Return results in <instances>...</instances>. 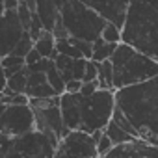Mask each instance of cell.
Here are the masks:
<instances>
[{
	"instance_id": "cell-28",
	"label": "cell",
	"mask_w": 158,
	"mask_h": 158,
	"mask_svg": "<svg viewBox=\"0 0 158 158\" xmlns=\"http://www.w3.org/2000/svg\"><path fill=\"white\" fill-rule=\"evenodd\" d=\"M114 143H112V139L106 136V134H102V138L97 141V156L99 158H104V156H108L112 151H114Z\"/></svg>"
},
{
	"instance_id": "cell-30",
	"label": "cell",
	"mask_w": 158,
	"mask_h": 158,
	"mask_svg": "<svg viewBox=\"0 0 158 158\" xmlns=\"http://www.w3.org/2000/svg\"><path fill=\"white\" fill-rule=\"evenodd\" d=\"M95 80H97V63L93 60H88V65H86V73H84L82 82H95Z\"/></svg>"
},
{
	"instance_id": "cell-8",
	"label": "cell",
	"mask_w": 158,
	"mask_h": 158,
	"mask_svg": "<svg viewBox=\"0 0 158 158\" xmlns=\"http://www.w3.org/2000/svg\"><path fill=\"white\" fill-rule=\"evenodd\" d=\"M35 130V117L30 104L8 106L0 117V134L8 138H19Z\"/></svg>"
},
{
	"instance_id": "cell-16",
	"label": "cell",
	"mask_w": 158,
	"mask_h": 158,
	"mask_svg": "<svg viewBox=\"0 0 158 158\" xmlns=\"http://www.w3.org/2000/svg\"><path fill=\"white\" fill-rule=\"evenodd\" d=\"M34 48L47 60H54L58 50H56V37L50 32H43V35L34 43Z\"/></svg>"
},
{
	"instance_id": "cell-24",
	"label": "cell",
	"mask_w": 158,
	"mask_h": 158,
	"mask_svg": "<svg viewBox=\"0 0 158 158\" xmlns=\"http://www.w3.org/2000/svg\"><path fill=\"white\" fill-rule=\"evenodd\" d=\"M47 78H48V84L52 86V89L56 91V95L61 97L65 93V80H63V76L60 74V71L56 69V63L47 71Z\"/></svg>"
},
{
	"instance_id": "cell-10",
	"label": "cell",
	"mask_w": 158,
	"mask_h": 158,
	"mask_svg": "<svg viewBox=\"0 0 158 158\" xmlns=\"http://www.w3.org/2000/svg\"><path fill=\"white\" fill-rule=\"evenodd\" d=\"M23 35H24V28L19 21L17 11H6L2 21H0V60L13 54Z\"/></svg>"
},
{
	"instance_id": "cell-23",
	"label": "cell",
	"mask_w": 158,
	"mask_h": 158,
	"mask_svg": "<svg viewBox=\"0 0 158 158\" xmlns=\"http://www.w3.org/2000/svg\"><path fill=\"white\" fill-rule=\"evenodd\" d=\"M112 121H114L117 127H121L125 132H128V134H130L134 139H139V136H138V130L134 128V125L130 123V119H128V117L123 114V110H121L119 106H115V108H114V114H112Z\"/></svg>"
},
{
	"instance_id": "cell-40",
	"label": "cell",
	"mask_w": 158,
	"mask_h": 158,
	"mask_svg": "<svg viewBox=\"0 0 158 158\" xmlns=\"http://www.w3.org/2000/svg\"><path fill=\"white\" fill-rule=\"evenodd\" d=\"M54 158H67V156H65V154H63V152H61V151L58 149V151H56V156H54Z\"/></svg>"
},
{
	"instance_id": "cell-4",
	"label": "cell",
	"mask_w": 158,
	"mask_h": 158,
	"mask_svg": "<svg viewBox=\"0 0 158 158\" xmlns=\"http://www.w3.org/2000/svg\"><path fill=\"white\" fill-rule=\"evenodd\" d=\"M112 67H114V88L123 89L130 86H138L143 82L152 80L158 76V61L138 52L136 48L119 43L117 50L112 56Z\"/></svg>"
},
{
	"instance_id": "cell-22",
	"label": "cell",
	"mask_w": 158,
	"mask_h": 158,
	"mask_svg": "<svg viewBox=\"0 0 158 158\" xmlns=\"http://www.w3.org/2000/svg\"><path fill=\"white\" fill-rule=\"evenodd\" d=\"M54 63H56V69L60 71V74L63 76V80L65 84L74 80L73 78V69H74V58H69L65 54H56L54 58Z\"/></svg>"
},
{
	"instance_id": "cell-27",
	"label": "cell",
	"mask_w": 158,
	"mask_h": 158,
	"mask_svg": "<svg viewBox=\"0 0 158 158\" xmlns=\"http://www.w3.org/2000/svg\"><path fill=\"white\" fill-rule=\"evenodd\" d=\"M34 13H35V11H32V10L26 6V4H21V6H19V10H17V15H19V21H21V24H23L24 32H30V26H32Z\"/></svg>"
},
{
	"instance_id": "cell-32",
	"label": "cell",
	"mask_w": 158,
	"mask_h": 158,
	"mask_svg": "<svg viewBox=\"0 0 158 158\" xmlns=\"http://www.w3.org/2000/svg\"><path fill=\"white\" fill-rule=\"evenodd\" d=\"M11 139L13 138H8V136H2L0 134V158H6L10 147H11Z\"/></svg>"
},
{
	"instance_id": "cell-2",
	"label": "cell",
	"mask_w": 158,
	"mask_h": 158,
	"mask_svg": "<svg viewBox=\"0 0 158 158\" xmlns=\"http://www.w3.org/2000/svg\"><path fill=\"white\" fill-rule=\"evenodd\" d=\"M115 106L130 119L141 141L158 147V76L115 91Z\"/></svg>"
},
{
	"instance_id": "cell-17",
	"label": "cell",
	"mask_w": 158,
	"mask_h": 158,
	"mask_svg": "<svg viewBox=\"0 0 158 158\" xmlns=\"http://www.w3.org/2000/svg\"><path fill=\"white\" fill-rule=\"evenodd\" d=\"M97 82H99L101 89L115 91V88H114V67H112L110 60L102 61V63H97Z\"/></svg>"
},
{
	"instance_id": "cell-26",
	"label": "cell",
	"mask_w": 158,
	"mask_h": 158,
	"mask_svg": "<svg viewBox=\"0 0 158 158\" xmlns=\"http://www.w3.org/2000/svg\"><path fill=\"white\" fill-rule=\"evenodd\" d=\"M34 39H32V35L28 34V32H24V35H23V39L19 41V45L15 47V50H13V54L15 56H21V58H26L28 54H30V50L34 48Z\"/></svg>"
},
{
	"instance_id": "cell-3",
	"label": "cell",
	"mask_w": 158,
	"mask_h": 158,
	"mask_svg": "<svg viewBox=\"0 0 158 158\" xmlns=\"http://www.w3.org/2000/svg\"><path fill=\"white\" fill-rule=\"evenodd\" d=\"M121 43L158 61V13L145 0H130L121 28Z\"/></svg>"
},
{
	"instance_id": "cell-33",
	"label": "cell",
	"mask_w": 158,
	"mask_h": 158,
	"mask_svg": "<svg viewBox=\"0 0 158 158\" xmlns=\"http://www.w3.org/2000/svg\"><path fill=\"white\" fill-rule=\"evenodd\" d=\"M82 80H71L65 84V93H80Z\"/></svg>"
},
{
	"instance_id": "cell-14",
	"label": "cell",
	"mask_w": 158,
	"mask_h": 158,
	"mask_svg": "<svg viewBox=\"0 0 158 158\" xmlns=\"http://www.w3.org/2000/svg\"><path fill=\"white\" fill-rule=\"evenodd\" d=\"M56 50H58V54H65V56L74 58V60H80V58L91 60L93 43L76 39V37H67V39L56 41Z\"/></svg>"
},
{
	"instance_id": "cell-42",
	"label": "cell",
	"mask_w": 158,
	"mask_h": 158,
	"mask_svg": "<svg viewBox=\"0 0 158 158\" xmlns=\"http://www.w3.org/2000/svg\"><path fill=\"white\" fill-rule=\"evenodd\" d=\"M19 2H21V4H24V2H26V0H19Z\"/></svg>"
},
{
	"instance_id": "cell-29",
	"label": "cell",
	"mask_w": 158,
	"mask_h": 158,
	"mask_svg": "<svg viewBox=\"0 0 158 158\" xmlns=\"http://www.w3.org/2000/svg\"><path fill=\"white\" fill-rule=\"evenodd\" d=\"M86 65H88V60L86 58L74 60V69H73V78H74V80H82V78H84Z\"/></svg>"
},
{
	"instance_id": "cell-11",
	"label": "cell",
	"mask_w": 158,
	"mask_h": 158,
	"mask_svg": "<svg viewBox=\"0 0 158 158\" xmlns=\"http://www.w3.org/2000/svg\"><path fill=\"white\" fill-rule=\"evenodd\" d=\"M80 2L97 11L104 21L115 24L117 28H123L130 0H80Z\"/></svg>"
},
{
	"instance_id": "cell-31",
	"label": "cell",
	"mask_w": 158,
	"mask_h": 158,
	"mask_svg": "<svg viewBox=\"0 0 158 158\" xmlns=\"http://www.w3.org/2000/svg\"><path fill=\"white\" fill-rule=\"evenodd\" d=\"M99 89H101V88H99V82H97V80H95V82H82L80 95H84V97H89V95H95Z\"/></svg>"
},
{
	"instance_id": "cell-36",
	"label": "cell",
	"mask_w": 158,
	"mask_h": 158,
	"mask_svg": "<svg viewBox=\"0 0 158 158\" xmlns=\"http://www.w3.org/2000/svg\"><path fill=\"white\" fill-rule=\"evenodd\" d=\"M8 88V76H6V71L2 69V65H0V93H4Z\"/></svg>"
},
{
	"instance_id": "cell-13",
	"label": "cell",
	"mask_w": 158,
	"mask_h": 158,
	"mask_svg": "<svg viewBox=\"0 0 158 158\" xmlns=\"http://www.w3.org/2000/svg\"><path fill=\"white\" fill-rule=\"evenodd\" d=\"M24 95L28 99H50V97H58L56 91L52 89V86L48 84L47 73H30V71H28V84H26Z\"/></svg>"
},
{
	"instance_id": "cell-35",
	"label": "cell",
	"mask_w": 158,
	"mask_h": 158,
	"mask_svg": "<svg viewBox=\"0 0 158 158\" xmlns=\"http://www.w3.org/2000/svg\"><path fill=\"white\" fill-rule=\"evenodd\" d=\"M19 6H21L19 0H4V8H6V11H17Z\"/></svg>"
},
{
	"instance_id": "cell-18",
	"label": "cell",
	"mask_w": 158,
	"mask_h": 158,
	"mask_svg": "<svg viewBox=\"0 0 158 158\" xmlns=\"http://www.w3.org/2000/svg\"><path fill=\"white\" fill-rule=\"evenodd\" d=\"M117 50V45L114 43H106L104 39H97L93 43V54H91V60L95 63H102V61H108L112 60L114 52Z\"/></svg>"
},
{
	"instance_id": "cell-41",
	"label": "cell",
	"mask_w": 158,
	"mask_h": 158,
	"mask_svg": "<svg viewBox=\"0 0 158 158\" xmlns=\"http://www.w3.org/2000/svg\"><path fill=\"white\" fill-rule=\"evenodd\" d=\"M0 104H2V93H0Z\"/></svg>"
},
{
	"instance_id": "cell-37",
	"label": "cell",
	"mask_w": 158,
	"mask_h": 158,
	"mask_svg": "<svg viewBox=\"0 0 158 158\" xmlns=\"http://www.w3.org/2000/svg\"><path fill=\"white\" fill-rule=\"evenodd\" d=\"M145 2H147V4L156 11V13H158V0H145Z\"/></svg>"
},
{
	"instance_id": "cell-20",
	"label": "cell",
	"mask_w": 158,
	"mask_h": 158,
	"mask_svg": "<svg viewBox=\"0 0 158 158\" xmlns=\"http://www.w3.org/2000/svg\"><path fill=\"white\" fill-rule=\"evenodd\" d=\"M104 134L112 139V143L117 147V145H125V143H130V141H136L128 132H125L121 127H117L114 121H110L108 123V127L104 128Z\"/></svg>"
},
{
	"instance_id": "cell-1",
	"label": "cell",
	"mask_w": 158,
	"mask_h": 158,
	"mask_svg": "<svg viewBox=\"0 0 158 158\" xmlns=\"http://www.w3.org/2000/svg\"><path fill=\"white\" fill-rule=\"evenodd\" d=\"M114 108L115 91L99 89L89 97L80 93H63L60 97V110L67 130H78L86 134L104 130L112 121Z\"/></svg>"
},
{
	"instance_id": "cell-6",
	"label": "cell",
	"mask_w": 158,
	"mask_h": 158,
	"mask_svg": "<svg viewBox=\"0 0 158 158\" xmlns=\"http://www.w3.org/2000/svg\"><path fill=\"white\" fill-rule=\"evenodd\" d=\"M30 108L34 110L35 117V130L50 138L54 143L60 145L63 136L71 130L65 128L61 110H60V97L50 99H30Z\"/></svg>"
},
{
	"instance_id": "cell-25",
	"label": "cell",
	"mask_w": 158,
	"mask_h": 158,
	"mask_svg": "<svg viewBox=\"0 0 158 158\" xmlns=\"http://www.w3.org/2000/svg\"><path fill=\"white\" fill-rule=\"evenodd\" d=\"M101 39H104L106 43H114V45H119L121 43V28H117L115 24L108 23L102 30V35Z\"/></svg>"
},
{
	"instance_id": "cell-19",
	"label": "cell",
	"mask_w": 158,
	"mask_h": 158,
	"mask_svg": "<svg viewBox=\"0 0 158 158\" xmlns=\"http://www.w3.org/2000/svg\"><path fill=\"white\" fill-rule=\"evenodd\" d=\"M26 84H28V69L24 67L21 73L13 74L8 78V88L4 93H13V95H24L26 91Z\"/></svg>"
},
{
	"instance_id": "cell-39",
	"label": "cell",
	"mask_w": 158,
	"mask_h": 158,
	"mask_svg": "<svg viewBox=\"0 0 158 158\" xmlns=\"http://www.w3.org/2000/svg\"><path fill=\"white\" fill-rule=\"evenodd\" d=\"M6 108H8V104H4V102H2V104H0V117H2V114L6 112Z\"/></svg>"
},
{
	"instance_id": "cell-38",
	"label": "cell",
	"mask_w": 158,
	"mask_h": 158,
	"mask_svg": "<svg viewBox=\"0 0 158 158\" xmlns=\"http://www.w3.org/2000/svg\"><path fill=\"white\" fill-rule=\"evenodd\" d=\"M4 13H6V8H4V0H0V21H2Z\"/></svg>"
},
{
	"instance_id": "cell-9",
	"label": "cell",
	"mask_w": 158,
	"mask_h": 158,
	"mask_svg": "<svg viewBox=\"0 0 158 158\" xmlns=\"http://www.w3.org/2000/svg\"><path fill=\"white\" fill-rule=\"evenodd\" d=\"M58 149L67 158H99L97 156V141L91 134L71 130L63 136Z\"/></svg>"
},
{
	"instance_id": "cell-5",
	"label": "cell",
	"mask_w": 158,
	"mask_h": 158,
	"mask_svg": "<svg viewBox=\"0 0 158 158\" xmlns=\"http://www.w3.org/2000/svg\"><path fill=\"white\" fill-rule=\"evenodd\" d=\"M58 8L69 37H76L88 43H95L97 39H101L108 21H104L97 11L82 4L80 0H61Z\"/></svg>"
},
{
	"instance_id": "cell-15",
	"label": "cell",
	"mask_w": 158,
	"mask_h": 158,
	"mask_svg": "<svg viewBox=\"0 0 158 158\" xmlns=\"http://www.w3.org/2000/svg\"><path fill=\"white\" fill-rule=\"evenodd\" d=\"M35 13L45 28V32L54 30L58 19H60V8L56 4V0H35Z\"/></svg>"
},
{
	"instance_id": "cell-7",
	"label": "cell",
	"mask_w": 158,
	"mask_h": 158,
	"mask_svg": "<svg viewBox=\"0 0 158 158\" xmlns=\"http://www.w3.org/2000/svg\"><path fill=\"white\" fill-rule=\"evenodd\" d=\"M58 143L41 134L39 130L13 138L6 158H54Z\"/></svg>"
},
{
	"instance_id": "cell-12",
	"label": "cell",
	"mask_w": 158,
	"mask_h": 158,
	"mask_svg": "<svg viewBox=\"0 0 158 158\" xmlns=\"http://www.w3.org/2000/svg\"><path fill=\"white\" fill-rule=\"evenodd\" d=\"M104 158H158V147H152L141 139H136V141L114 147V151Z\"/></svg>"
},
{
	"instance_id": "cell-34",
	"label": "cell",
	"mask_w": 158,
	"mask_h": 158,
	"mask_svg": "<svg viewBox=\"0 0 158 158\" xmlns=\"http://www.w3.org/2000/svg\"><path fill=\"white\" fill-rule=\"evenodd\" d=\"M24 60H26V67H30V65L37 63L39 60H43V56H41V54H39V52H37L35 48H32V50H30V54H28V56H26Z\"/></svg>"
},
{
	"instance_id": "cell-21",
	"label": "cell",
	"mask_w": 158,
	"mask_h": 158,
	"mask_svg": "<svg viewBox=\"0 0 158 158\" xmlns=\"http://www.w3.org/2000/svg\"><path fill=\"white\" fill-rule=\"evenodd\" d=\"M0 65H2V69L6 71V76H13L17 73H21L24 67H26V60L21 58V56H15V54H10L6 58L0 60Z\"/></svg>"
}]
</instances>
